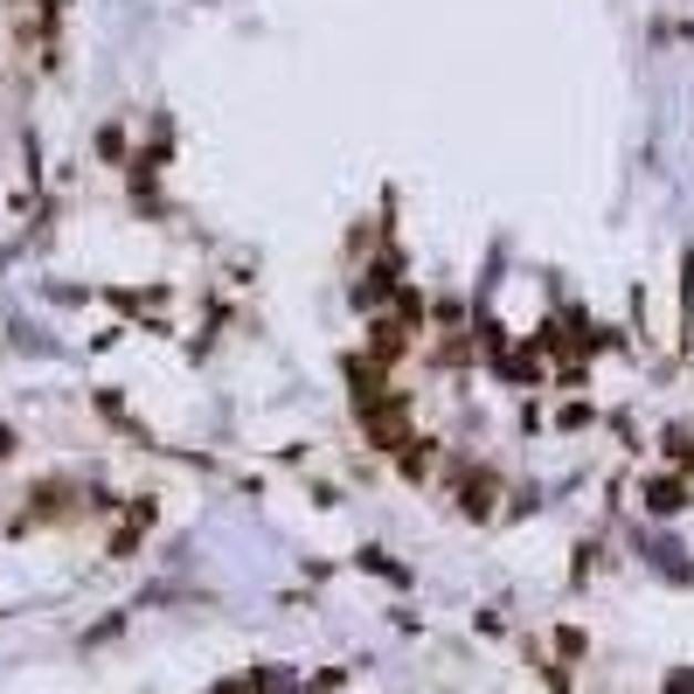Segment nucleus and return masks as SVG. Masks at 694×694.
Here are the masks:
<instances>
[{
    "label": "nucleus",
    "instance_id": "1",
    "mask_svg": "<svg viewBox=\"0 0 694 694\" xmlns=\"http://www.w3.org/2000/svg\"><path fill=\"white\" fill-rule=\"evenodd\" d=\"M403 348H410V327L375 313V320H369V362H375V369H396V362H403Z\"/></svg>",
    "mask_w": 694,
    "mask_h": 694
},
{
    "label": "nucleus",
    "instance_id": "2",
    "mask_svg": "<svg viewBox=\"0 0 694 694\" xmlns=\"http://www.w3.org/2000/svg\"><path fill=\"white\" fill-rule=\"evenodd\" d=\"M639 500H646L653 514H681V507H687V479L660 473V479H646V486H639Z\"/></svg>",
    "mask_w": 694,
    "mask_h": 694
},
{
    "label": "nucleus",
    "instance_id": "3",
    "mask_svg": "<svg viewBox=\"0 0 694 694\" xmlns=\"http://www.w3.org/2000/svg\"><path fill=\"white\" fill-rule=\"evenodd\" d=\"M458 507H466V514L494 507V473H466V479H458Z\"/></svg>",
    "mask_w": 694,
    "mask_h": 694
},
{
    "label": "nucleus",
    "instance_id": "4",
    "mask_svg": "<svg viewBox=\"0 0 694 694\" xmlns=\"http://www.w3.org/2000/svg\"><path fill=\"white\" fill-rule=\"evenodd\" d=\"M390 286H396V271H390V265H369V278L354 286V299H362V305H375V299H390Z\"/></svg>",
    "mask_w": 694,
    "mask_h": 694
},
{
    "label": "nucleus",
    "instance_id": "5",
    "mask_svg": "<svg viewBox=\"0 0 694 694\" xmlns=\"http://www.w3.org/2000/svg\"><path fill=\"white\" fill-rule=\"evenodd\" d=\"M97 153H105V160H118V153H125V133H118V125H105V133H97Z\"/></svg>",
    "mask_w": 694,
    "mask_h": 694
}]
</instances>
